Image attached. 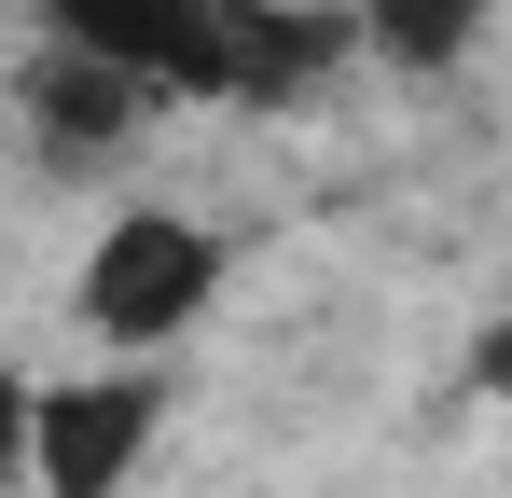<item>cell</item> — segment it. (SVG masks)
<instances>
[{
	"label": "cell",
	"mask_w": 512,
	"mask_h": 498,
	"mask_svg": "<svg viewBox=\"0 0 512 498\" xmlns=\"http://www.w3.org/2000/svg\"><path fill=\"white\" fill-rule=\"evenodd\" d=\"M42 42H84L111 70H139L153 97H305V83L360 56V14H291V0H28Z\"/></svg>",
	"instance_id": "obj_1"
},
{
	"label": "cell",
	"mask_w": 512,
	"mask_h": 498,
	"mask_svg": "<svg viewBox=\"0 0 512 498\" xmlns=\"http://www.w3.org/2000/svg\"><path fill=\"white\" fill-rule=\"evenodd\" d=\"M70 305H84V332L111 360H153V346H180L222 305V236L180 222V208H111L97 249H84V277H70Z\"/></svg>",
	"instance_id": "obj_2"
},
{
	"label": "cell",
	"mask_w": 512,
	"mask_h": 498,
	"mask_svg": "<svg viewBox=\"0 0 512 498\" xmlns=\"http://www.w3.org/2000/svg\"><path fill=\"white\" fill-rule=\"evenodd\" d=\"M28 498H125L153 471L167 429V374L153 360H97V374H42L28 388Z\"/></svg>",
	"instance_id": "obj_3"
},
{
	"label": "cell",
	"mask_w": 512,
	"mask_h": 498,
	"mask_svg": "<svg viewBox=\"0 0 512 498\" xmlns=\"http://www.w3.org/2000/svg\"><path fill=\"white\" fill-rule=\"evenodd\" d=\"M14 111H28V139H42V166H111L125 153V125L153 111V83L139 70H111V56H84V42H42L28 70H14Z\"/></svg>",
	"instance_id": "obj_4"
},
{
	"label": "cell",
	"mask_w": 512,
	"mask_h": 498,
	"mask_svg": "<svg viewBox=\"0 0 512 498\" xmlns=\"http://www.w3.org/2000/svg\"><path fill=\"white\" fill-rule=\"evenodd\" d=\"M346 14H360V56H374V70H416V83L457 70V56L499 28V0H346Z\"/></svg>",
	"instance_id": "obj_5"
},
{
	"label": "cell",
	"mask_w": 512,
	"mask_h": 498,
	"mask_svg": "<svg viewBox=\"0 0 512 498\" xmlns=\"http://www.w3.org/2000/svg\"><path fill=\"white\" fill-rule=\"evenodd\" d=\"M471 388H499V402H512V319H485V346H471Z\"/></svg>",
	"instance_id": "obj_6"
}]
</instances>
